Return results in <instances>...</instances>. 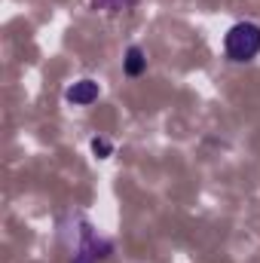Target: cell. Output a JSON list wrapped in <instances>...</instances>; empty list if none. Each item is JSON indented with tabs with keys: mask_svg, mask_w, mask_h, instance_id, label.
<instances>
[{
	"mask_svg": "<svg viewBox=\"0 0 260 263\" xmlns=\"http://www.w3.org/2000/svg\"><path fill=\"white\" fill-rule=\"evenodd\" d=\"M224 52L236 65L254 62L260 55V25L257 22H236L224 37Z\"/></svg>",
	"mask_w": 260,
	"mask_h": 263,
	"instance_id": "6da1fadb",
	"label": "cell"
},
{
	"mask_svg": "<svg viewBox=\"0 0 260 263\" xmlns=\"http://www.w3.org/2000/svg\"><path fill=\"white\" fill-rule=\"evenodd\" d=\"M89 147H92V153H95L98 159H107V156L114 153V144H110L107 138H92V144H89Z\"/></svg>",
	"mask_w": 260,
	"mask_h": 263,
	"instance_id": "277c9868",
	"label": "cell"
},
{
	"mask_svg": "<svg viewBox=\"0 0 260 263\" xmlns=\"http://www.w3.org/2000/svg\"><path fill=\"white\" fill-rule=\"evenodd\" d=\"M123 70H126V77H141V73L147 70V55H144L141 46H129V49H126Z\"/></svg>",
	"mask_w": 260,
	"mask_h": 263,
	"instance_id": "3957f363",
	"label": "cell"
},
{
	"mask_svg": "<svg viewBox=\"0 0 260 263\" xmlns=\"http://www.w3.org/2000/svg\"><path fill=\"white\" fill-rule=\"evenodd\" d=\"M98 95H101V86L95 80H77L73 86H67V92H65V98L73 107H89V104L98 101Z\"/></svg>",
	"mask_w": 260,
	"mask_h": 263,
	"instance_id": "7a4b0ae2",
	"label": "cell"
}]
</instances>
